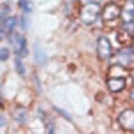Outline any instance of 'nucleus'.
<instances>
[{"label": "nucleus", "instance_id": "13", "mask_svg": "<svg viewBox=\"0 0 134 134\" xmlns=\"http://www.w3.org/2000/svg\"><path fill=\"white\" fill-rule=\"evenodd\" d=\"M14 117L16 119V121H18L19 124H24L26 121V112L23 108H17L16 111L14 112Z\"/></svg>", "mask_w": 134, "mask_h": 134}, {"label": "nucleus", "instance_id": "10", "mask_svg": "<svg viewBox=\"0 0 134 134\" xmlns=\"http://www.w3.org/2000/svg\"><path fill=\"white\" fill-rule=\"evenodd\" d=\"M2 22V26H1V38L3 37L4 34L7 35H10V34H13V32L15 30V26H16V23H17V20L15 17H8L3 20H1Z\"/></svg>", "mask_w": 134, "mask_h": 134}, {"label": "nucleus", "instance_id": "2", "mask_svg": "<svg viewBox=\"0 0 134 134\" xmlns=\"http://www.w3.org/2000/svg\"><path fill=\"white\" fill-rule=\"evenodd\" d=\"M97 55H98L99 59L103 61L110 59V57L112 56L111 42L105 36H102L97 39Z\"/></svg>", "mask_w": 134, "mask_h": 134}, {"label": "nucleus", "instance_id": "9", "mask_svg": "<svg viewBox=\"0 0 134 134\" xmlns=\"http://www.w3.org/2000/svg\"><path fill=\"white\" fill-rule=\"evenodd\" d=\"M128 75H129L128 68L118 62L110 65L108 70V77H128Z\"/></svg>", "mask_w": 134, "mask_h": 134}, {"label": "nucleus", "instance_id": "14", "mask_svg": "<svg viewBox=\"0 0 134 134\" xmlns=\"http://www.w3.org/2000/svg\"><path fill=\"white\" fill-rule=\"evenodd\" d=\"M19 7L24 13H31L33 11V8H34V4L30 0H20Z\"/></svg>", "mask_w": 134, "mask_h": 134}, {"label": "nucleus", "instance_id": "5", "mask_svg": "<svg viewBox=\"0 0 134 134\" xmlns=\"http://www.w3.org/2000/svg\"><path fill=\"white\" fill-rule=\"evenodd\" d=\"M120 15H121V9L118 4H116L114 2L108 3L102 11V18L106 22L114 21L115 19L120 17Z\"/></svg>", "mask_w": 134, "mask_h": 134}, {"label": "nucleus", "instance_id": "15", "mask_svg": "<svg viewBox=\"0 0 134 134\" xmlns=\"http://www.w3.org/2000/svg\"><path fill=\"white\" fill-rule=\"evenodd\" d=\"M15 69H16V71H17V73L19 75H23L25 73L24 65H23V63L21 62L20 59H16L15 60Z\"/></svg>", "mask_w": 134, "mask_h": 134}, {"label": "nucleus", "instance_id": "6", "mask_svg": "<svg viewBox=\"0 0 134 134\" xmlns=\"http://www.w3.org/2000/svg\"><path fill=\"white\" fill-rule=\"evenodd\" d=\"M121 20L125 23H130L134 21V1L133 0H127L121 9Z\"/></svg>", "mask_w": 134, "mask_h": 134}, {"label": "nucleus", "instance_id": "22", "mask_svg": "<svg viewBox=\"0 0 134 134\" xmlns=\"http://www.w3.org/2000/svg\"><path fill=\"white\" fill-rule=\"evenodd\" d=\"M131 47H132V49L134 50V37H133V40H132V43H131Z\"/></svg>", "mask_w": 134, "mask_h": 134}, {"label": "nucleus", "instance_id": "24", "mask_svg": "<svg viewBox=\"0 0 134 134\" xmlns=\"http://www.w3.org/2000/svg\"><path fill=\"white\" fill-rule=\"evenodd\" d=\"M133 1H134V0H133Z\"/></svg>", "mask_w": 134, "mask_h": 134}, {"label": "nucleus", "instance_id": "3", "mask_svg": "<svg viewBox=\"0 0 134 134\" xmlns=\"http://www.w3.org/2000/svg\"><path fill=\"white\" fill-rule=\"evenodd\" d=\"M11 44L13 46L14 52L20 56V57H25L27 55V49H26V40L24 36L15 33V34L11 35Z\"/></svg>", "mask_w": 134, "mask_h": 134}, {"label": "nucleus", "instance_id": "17", "mask_svg": "<svg viewBox=\"0 0 134 134\" xmlns=\"http://www.w3.org/2000/svg\"><path fill=\"white\" fill-rule=\"evenodd\" d=\"M10 57V52L8 48H1V52H0V59L1 61H5Z\"/></svg>", "mask_w": 134, "mask_h": 134}, {"label": "nucleus", "instance_id": "16", "mask_svg": "<svg viewBox=\"0 0 134 134\" xmlns=\"http://www.w3.org/2000/svg\"><path fill=\"white\" fill-rule=\"evenodd\" d=\"M10 12H11L10 7L8 4H2V9H1V20L8 18L9 15H10Z\"/></svg>", "mask_w": 134, "mask_h": 134}, {"label": "nucleus", "instance_id": "12", "mask_svg": "<svg viewBox=\"0 0 134 134\" xmlns=\"http://www.w3.org/2000/svg\"><path fill=\"white\" fill-rule=\"evenodd\" d=\"M34 60H35V62L38 65L46 64L47 63V60H48L47 54L42 51V49L38 44H35L34 46Z\"/></svg>", "mask_w": 134, "mask_h": 134}, {"label": "nucleus", "instance_id": "1", "mask_svg": "<svg viewBox=\"0 0 134 134\" xmlns=\"http://www.w3.org/2000/svg\"><path fill=\"white\" fill-rule=\"evenodd\" d=\"M99 14H100L99 3L88 2V3H85L82 5V8L80 9L79 17H80V20L85 24L91 25L97 20Z\"/></svg>", "mask_w": 134, "mask_h": 134}, {"label": "nucleus", "instance_id": "11", "mask_svg": "<svg viewBox=\"0 0 134 134\" xmlns=\"http://www.w3.org/2000/svg\"><path fill=\"white\" fill-rule=\"evenodd\" d=\"M116 40L118 41V43L120 44H129V43H132V40H133V36L131 35V33L127 30V29H121L117 32L116 34Z\"/></svg>", "mask_w": 134, "mask_h": 134}, {"label": "nucleus", "instance_id": "23", "mask_svg": "<svg viewBox=\"0 0 134 134\" xmlns=\"http://www.w3.org/2000/svg\"><path fill=\"white\" fill-rule=\"evenodd\" d=\"M132 79H133V82H134V73H133V77H132Z\"/></svg>", "mask_w": 134, "mask_h": 134}, {"label": "nucleus", "instance_id": "7", "mask_svg": "<svg viewBox=\"0 0 134 134\" xmlns=\"http://www.w3.org/2000/svg\"><path fill=\"white\" fill-rule=\"evenodd\" d=\"M126 77H108V89L113 93H118L126 88Z\"/></svg>", "mask_w": 134, "mask_h": 134}, {"label": "nucleus", "instance_id": "20", "mask_svg": "<svg viewBox=\"0 0 134 134\" xmlns=\"http://www.w3.org/2000/svg\"><path fill=\"white\" fill-rule=\"evenodd\" d=\"M130 97H131V99L134 102V89L131 90V92H130Z\"/></svg>", "mask_w": 134, "mask_h": 134}, {"label": "nucleus", "instance_id": "21", "mask_svg": "<svg viewBox=\"0 0 134 134\" xmlns=\"http://www.w3.org/2000/svg\"><path fill=\"white\" fill-rule=\"evenodd\" d=\"M3 125H4V116L1 115V127H3Z\"/></svg>", "mask_w": 134, "mask_h": 134}, {"label": "nucleus", "instance_id": "8", "mask_svg": "<svg viewBox=\"0 0 134 134\" xmlns=\"http://www.w3.org/2000/svg\"><path fill=\"white\" fill-rule=\"evenodd\" d=\"M116 59L118 63H121L126 66L132 64V62H134V50L132 49V47L129 49L127 48V49L120 50L117 53Z\"/></svg>", "mask_w": 134, "mask_h": 134}, {"label": "nucleus", "instance_id": "18", "mask_svg": "<svg viewBox=\"0 0 134 134\" xmlns=\"http://www.w3.org/2000/svg\"><path fill=\"white\" fill-rule=\"evenodd\" d=\"M21 25H22V29H24V30L27 29L29 23H27V18L26 17H22V19H21Z\"/></svg>", "mask_w": 134, "mask_h": 134}, {"label": "nucleus", "instance_id": "4", "mask_svg": "<svg viewBox=\"0 0 134 134\" xmlns=\"http://www.w3.org/2000/svg\"><path fill=\"white\" fill-rule=\"evenodd\" d=\"M117 121L120 128L125 131H134V109H127L122 111L118 115Z\"/></svg>", "mask_w": 134, "mask_h": 134}, {"label": "nucleus", "instance_id": "19", "mask_svg": "<svg viewBox=\"0 0 134 134\" xmlns=\"http://www.w3.org/2000/svg\"><path fill=\"white\" fill-rule=\"evenodd\" d=\"M103 0H87L86 1V3H88V2H95V3H100Z\"/></svg>", "mask_w": 134, "mask_h": 134}]
</instances>
